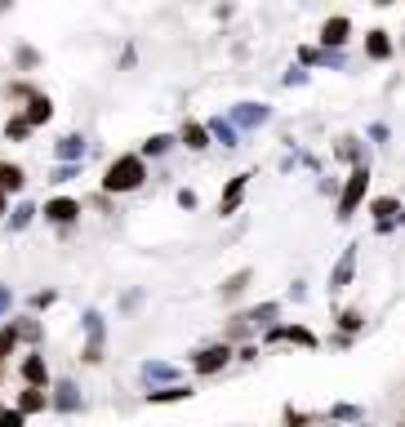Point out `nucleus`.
<instances>
[{
    "mask_svg": "<svg viewBox=\"0 0 405 427\" xmlns=\"http://www.w3.org/2000/svg\"><path fill=\"white\" fill-rule=\"evenodd\" d=\"M143 178H147L143 160H138V156H120V160H111V169L102 174V187H107V192H134Z\"/></svg>",
    "mask_w": 405,
    "mask_h": 427,
    "instance_id": "nucleus-1",
    "label": "nucleus"
},
{
    "mask_svg": "<svg viewBox=\"0 0 405 427\" xmlns=\"http://www.w3.org/2000/svg\"><path fill=\"white\" fill-rule=\"evenodd\" d=\"M365 187H370V169L356 165L352 178H347V187H343V196H338V218H352L356 214V205L365 201Z\"/></svg>",
    "mask_w": 405,
    "mask_h": 427,
    "instance_id": "nucleus-2",
    "label": "nucleus"
},
{
    "mask_svg": "<svg viewBox=\"0 0 405 427\" xmlns=\"http://www.w3.org/2000/svg\"><path fill=\"white\" fill-rule=\"evenodd\" d=\"M228 343H219V347H205L201 356H196V369H201V374H214V369H223L228 365Z\"/></svg>",
    "mask_w": 405,
    "mask_h": 427,
    "instance_id": "nucleus-3",
    "label": "nucleus"
},
{
    "mask_svg": "<svg viewBox=\"0 0 405 427\" xmlns=\"http://www.w3.org/2000/svg\"><path fill=\"white\" fill-rule=\"evenodd\" d=\"M45 214H50L54 223H76L80 205H76V201H67V196H58V201H50V205H45Z\"/></svg>",
    "mask_w": 405,
    "mask_h": 427,
    "instance_id": "nucleus-4",
    "label": "nucleus"
},
{
    "mask_svg": "<svg viewBox=\"0 0 405 427\" xmlns=\"http://www.w3.org/2000/svg\"><path fill=\"white\" fill-rule=\"evenodd\" d=\"M347 36H352V23H347V18H329V23L321 27V41L325 45H343Z\"/></svg>",
    "mask_w": 405,
    "mask_h": 427,
    "instance_id": "nucleus-5",
    "label": "nucleus"
},
{
    "mask_svg": "<svg viewBox=\"0 0 405 427\" xmlns=\"http://www.w3.org/2000/svg\"><path fill=\"white\" fill-rule=\"evenodd\" d=\"M352 267H356V250H347V254H343V259H338V267H334V276H329V289H334V294H338V289H343V285H347V281H352Z\"/></svg>",
    "mask_w": 405,
    "mask_h": 427,
    "instance_id": "nucleus-6",
    "label": "nucleus"
},
{
    "mask_svg": "<svg viewBox=\"0 0 405 427\" xmlns=\"http://www.w3.org/2000/svg\"><path fill=\"white\" fill-rule=\"evenodd\" d=\"M27 178H23V169L18 165H9V160H0V192H18Z\"/></svg>",
    "mask_w": 405,
    "mask_h": 427,
    "instance_id": "nucleus-7",
    "label": "nucleus"
},
{
    "mask_svg": "<svg viewBox=\"0 0 405 427\" xmlns=\"http://www.w3.org/2000/svg\"><path fill=\"white\" fill-rule=\"evenodd\" d=\"M365 54H370V58H388V54H392L388 32H370V36H365Z\"/></svg>",
    "mask_w": 405,
    "mask_h": 427,
    "instance_id": "nucleus-8",
    "label": "nucleus"
},
{
    "mask_svg": "<svg viewBox=\"0 0 405 427\" xmlns=\"http://www.w3.org/2000/svg\"><path fill=\"white\" fill-rule=\"evenodd\" d=\"M241 196H245V174L228 183V192H223V205H219V214H232V210H237V201H241Z\"/></svg>",
    "mask_w": 405,
    "mask_h": 427,
    "instance_id": "nucleus-9",
    "label": "nucleus"
},
{
    "mask_svg": "<svg viewBox=\"0 0 405 427\" xmlns=\"http://www.w3.org/2000/svg\"><path fill=\"white\" fill-rule=\"evenodd\" d=\"M178 138H183L187 147H205V142H210V129H205V125H196V120H187Z\"/></svg>",
    "mask_w": 405,
    "mask_h": 427,
    "instance_id": "nucleus-10",
    "label": "nucleus"
},
{
    "mask_svg": "<svg viewBox=\"0 0 405 427\" xmlns=\"http://www.w3.org/2000/svg\"><path fill=\"white\" fill-rule=\"evenodd\" d=\"M272 338H289V343H303V347H316V338L307 334V329L289 325V329H272Z\"/></svg>",
    "mask_w": 405,
    "mask_h": 427,
    "instance_id": "nucleus-11",
    "label": "nucleus"
},
{
    "mask_svg": "<svg viewBox=\"0 0 405 427\" xmlns=\"http://www.w3.org/2000/svg\"><path fill=\"white\" fill-rule=\"evenodd\" d=\"M23 378H27V383H45V365H41V356H27Z\"/></svg>",
    "mask_w": 405,
    "mask_h": 427,
    "instance_id": "nucleus-12",
    "label": "nucleus"
},
{
    "mask_svg": "<svg viewBox=\"0 0 405 427\" xmlns=\"http://www.w3.org/2000/svg\"><path fill=\"white\" fill-rule=\"evenodd\" d=\"M14 343H18V329H14V325H5V329H0V360L14 352Z\"/></svg>",
    "mask_w": 405,
    "mask_h": 427,
    "instance_id": "nucleus-13",
    "label": "nucleus"
},
{
    "mask_svg": "<svg viewBox=\"0 0 405 427\" xmlns=\"http://www.w3.org/2000/svg\"><path fill=\"white\" fill-rule=\"evenodd\" d=\"M237 120H245V125H259V120H267V107H245V111H237Z\"/></svg>",
    "mask_w": 405,
    "mask_h": 427,
    "instance_id": "nucleus-14",
    "label": "nucleus"
},
{
    "mask_svg": "<svg viewBox=\"0 0 405 427\" xmlns=\"http://www.w3.org/2000/svg\"><path fill=\"white\" fill-rule=\"evenodd\" d=\"M374 214H379V223H388V218L397 214V201H392V196H379V201H374Z\"/></svg>",
    "mask_w": 405,
    "mask_h": 427,
    "instance_id": "nucleus-15",
    "label": "nucleus"
},
{
    "mask_svg": "<svg viewBox=\"0 0 405 427\" xmlns=\"http://www.w3.org/2000/svg\"><path fill=\"white\" fill-rule=\"evenodd\" d=\"M245 285H250V272H237V276H232L228 285H223V294H228V298H237V294L245 289Z\"/></svg>",
    "mask_w": 405,
    "mask_h": 427,
    "instance_id": "nucleus-16",
    "label": "nucleus"
},
{
    "mask_svg": "<svg viewBox=\"0 0 405 427\" xmlns=\"http://www.w3.org/2000/svg\"><path fill=\"white\" fill-rule=\"evenodd\" d=\"M27 120H32V125L50 120V102H45V98H32V116H27Z\"/></svg>",
    "mask_w": 405,
    "mask_h": 427,
    "instance_id": "nucleus-17",
    "label": "nucleus"
},
{
    "mask_svg": "<svg viewBox=\"0 0 405 427\" xmlns=\"http://www.w3.org/2000/svg\"><path fill=\"white\" fill-rule=\"evenodd\" d=\"M36 410H45V396L41 392H23V414H36Z\"/></svg>",
    "mask_w": 405,
    "mask_h": 427,
    "instance_id": "nucleus-18",
    "label": "nucleus"
},
{
    "mask_svg": "<svg viewBox=\"0 0 405 427\" xmlns=\"http://www.w3.org/2000/svg\"><path fill=\"white\" fill-rule=\"evenodd\" d=\"M58 405H63V410H76V387H72V383H63V392H58Z\"/></svg>",
    "mask_w": 405,
    "mask_h": 427,
    "instance_id": "nucleus-19",
    "label": "nucleus"
},
{
    "mask_svg": "<svg viewBox=\"0 0 405 427\" xmlns=\"http://www.w3.org/2000/svg\"><path fill=\"white\" fill-rule=\"evenodd\" d=\"M27 134H32V120H27V116H18L14 125H9V138H27Z\"/></svg>",
    "mask_w": 405,
    "mask_h": 427,
    "instance_id": "nucleus-20",
    "label": "nucleus"
},
{
    "mask_svg": "<svg viewBox=\"0 0 405 427\" xmlns=\"http://www.w3.org/2000/svg\"><path fill=\"white\" fill-rule=\"evenodd\" d=\"M338 325H343L347 334H352V329H361V311H343V316H338Z\"/></svg>",
    "mask_w": 405,
    "mask_h": 427,
    "instance_id": "nucleus-21",
    "label": "nucleus"
},
{
    "mask_svg": "<svg viewBox=\"0 0 405 427\" xmlns=\"http://www.w3.org/2000/svg\"><path fill=\"white\" fill-rule=\"evenodd\" d=\"M187 387H174V392H152V401H183Z\"/></svg>",
    "mask_w": 405,
    "mask_h": 427,
    "instance_id": "nucleus-22",
    "label": "nucleus"
},
{
    "mask_svg": "<svg viewBox=\"0 0 405 427\" xmlns=\"http://www.w3.org/2000/svg\"><path fill=\"white\" fill-rule=\"evenodd\" d=\"M80 151V138H67V142H58V156H76Z\"/></svg>",
    "mask_w": 405,
    "mask_h": 427,
    "instance_id": "nucleus-23",
    "label": "nucleus"
},
{
    "mask_svg": "<svg viewBox=\"0 0 405 427\" xmlns=\"http://www.w3.org/2000/svg\"><path fill=\"white\" fill-rule=\"evenodd\" d=\"M165 147H169V138H165V134H156L152 142H147V151H165Z\"/></svg>",
    "mask_w": 405,
    "mask_h": 427,
    "instance_id": "nucleus-24",
    "label": "nucleus"
},
{
    "mask_svg": "<svg viewBox=\"0 0 405 427\" xmlns=\"http://www.w3.org/2000/svg\"><path fill=\"white\" fill-rule=\"evenodd\" d=\"M0 214H5V192H0Z\"/></svg>",
    "mask_w": 405,
    "mask_h": 427,
    "instance_id": "nucleus-25",
    "label": "nucleus"
},
{
    "mask_svg": "<svg viewBox=\"0 0 405 427\" xmlns=\"http://www.w3.org/2000/svg\"><path fill=\"white\" fill-rule=\"evenodd\" d=\"M374 5H392V0H374Z\"/></svg>",
    "mask_w": 405,
    "mask_h": 427,
    "instance_id": "nucleus-26",
    "label": "nucleus"
},
{
    "mask_svg": "<svg viewBox=\"0 0 405 427\" xmlns=\"http://www.w3.org/2000/svg\"><path fill=\"white\" fill-rule=\"evenodd\" d=\"M0 5H5V0H0Z\"/></svg>",
    "mask_w": 405,
    "mask_h": 427,
    "instance_id": "nucleus-27",
    "label": "nucleus"
}]
</instances>
